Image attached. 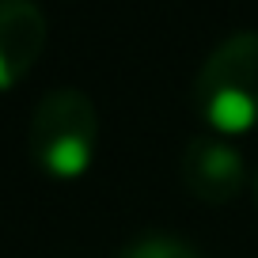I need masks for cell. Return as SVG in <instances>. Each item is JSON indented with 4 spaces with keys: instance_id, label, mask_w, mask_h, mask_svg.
I'll return each instance as SVG.
<instances>
[{
    "instance_id": "cell-1",
    "label": "cell",
    "mask_w": 258,
    "mask_h": 258,
    "mask_svg": "<svg viewBox=\"0 0 258 258\" xmlns=\"http://www.w3.org/2000/svg\"><path fill=\"white\" fill-rule=\"evenodd\" d=\"M198 118L217 137H243L258 129V34L224 38L194 80Z\"/></svg>"
},
{
    "instance_id": "cell-2",
    "label": "cell",
    "mask_w": 258,
    "mask_h": 258,
    "mask_svg": "<svg viewBox=\"0 0 258 258\" xmlns=\"http://www.w3.org/2000/svg\"><path fill=\"white\" fill-rule=\"evenodd\" d=\"M99 114L84 91L57 88L34 106L27 148L49 178H80L95 160Z\"/></svg>"
},
{
    "instance_id": "cell-3",
    "label": "cell",
    "mask_w": 258,
    "mask_h": 258,
    "mask_svg": "<svg viewBox=\"0 0 258 258\" xmlns=\"http://www.w3.org/2000/svg\"><path fill=\"white\" fill-rule=\"evenodd\" d=\"M178 175H182L186 190L198 202H213L224 205L247 182V167H243L239 148L228 137L217 133H198L194 141H186L182 160H178Z\"/></svg>"
},
{
    "instance_id": "cell-4",
    "label": "cell",
    "mask_w": 258,
    "mask_h": 258,
    "mask_svg": "<svg viewBox=\"0 0 258 258\" xmlns=\"http://www.w3.org/2000/svg\"><path fill=\"white\" fill-rule=\"evenodd\" d=\"M46 49V16L34 0H0V91L34 69Z\"/></svg>"
},
{
    "instance_id": "cell-5",
    "label": "cell",
    "mask_w": 258,
    "mask_h": 258,
    "mask_svg": "<svg viewBox=\"0 0 258 258\" xmlns=\"http://www.w3.org/2000/svg\"><path fill=\"white\" fill-rule=\"evenodd\" d=\"M125 258H202V254L175 235H145L133 247H125Z\"/></svg>"
},
{
    "instance_id": "cell-6",
    "label": "cell",
    "mask_w": 258,
    "mask_h": 258,
    "mask_svg": "<svg viewBox=\"0 0 258 258\" xmlns=\"http://www.w3.org/2000/svg\"><path fill=\"white\" fill-rule=\"evenodd\" d=\"M254 198H258V178H254Z\"/></svg>"
}]
</instances>
